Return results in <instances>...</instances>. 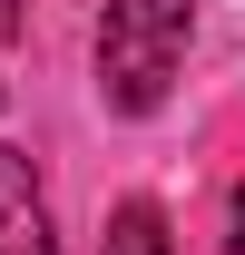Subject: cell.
<instances>
[{"label": "cell", "instance_id": "cell-1", "mask_svg": "<svg viewBox=\"0 0 245 255\" xmlns=\"http://www.w3.org/2000/svg\"><path fill=\"white\" fill-rule=\"evenodd\" d=\"M186 39H196L186 0H108V20H98V98L118 118H147L167 98V79H177Z\"/></svg>", "mask_w": 245, "mask_h": 255}, {"label": "cell", "instance_id": "cell-5", "mask_svg": "<svg viewBox=\"0 0 245 255\" xmlns=\"http://www.w3.org/2000/svg\"><path fill=\"white\" fill-rule=\"evenodd\" d=\"M0 39H20V0H0Z\"/></svg>", "mask_w": 245, "mask_h": 255}, {"label": "cell", "instance_id": "cell-3", "mask_svg": "<svg viewBox=\"0 0 245 255\" xmlns=\"http://www.w3.org/2000/svg\"><path fill=\"white\" fill-rule=\"evenodd\" d=\"M98 255H167V206L127 196L118 216H108V246H98Z\"/></svg>", "mask_w": 245, "mask_h": 255}, {"label": "cell", "instance_id": "cell-4", "mask_svg": "<svg viewBox=\"0 0 245 255\" xmlns=\"http://www.w3.org/2000/svg\"><path fill=\"white\" fill-rule=\"evenodd\" d=\"M226 255H245V187L226 196Z\"/></svg>", "mask_w": 245, "mask_h": 255}, {"label": "cell", "instance_id": "cell-2", "mask_svg": "<svg viewBox=\"0 0 245 255\" xmlns=\"http://www.w3.org/2000/svg\"><path fill=\"white\" fill-rule=\"evenodd\" d=\"M0 255H59L49 246V206H39V167L0 137Z\"/></svg>", "mask_w": 245, "mask_h": 255}]
</instances>
